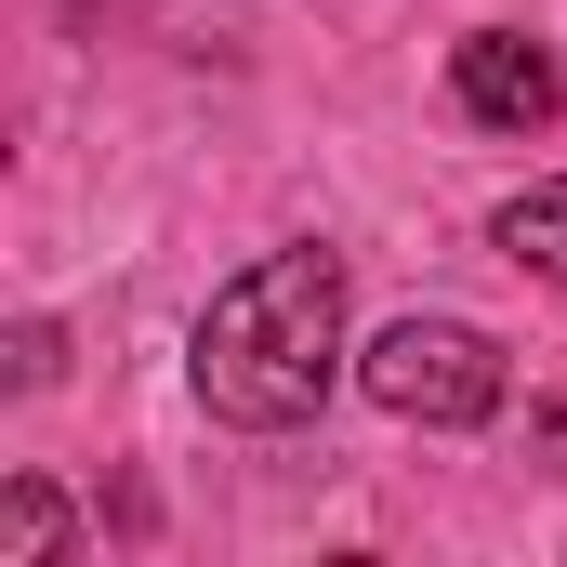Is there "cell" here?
<instances>
[{
	"instance_id": "8992f818",
	"label": "cell",
	"mask_w": 567,
	"mask_h": 567,
	"mask_svg": "<svg viewBox=\"0 0 567 567\" xmlns=\"http://www.w3.org/2000/svg\"><path fill=\"white\" fill-rule=\"evenodd\" d=\"M528 449L555 462V488H567V396H542V410H528Z\"/></svg>"
},
{
	"instance_id": "7a4b0ae2",
	"label": "cell",
	"mask_w": 567,
	"mask_h": 567,
	"mask_svg": "<svg viewBox=\"0 0 567 567\" xmlns=\"http://www.w3.org/2000/svg\"><path fill=\"white\" fill-rule=\"evenodd\" d=\"M357 383H370V410H396V423H423V435H475L515 370H502V343L475 317H383L357 343Z\"/></svg>"
},
{
	"instance_id": "5b68a950",
	"label": "cell",
	"mask_w": 567,
	"mask_h": 567,
	"mask_svg": "<svg viewBox=\"0 0 567 567\" xmlns=\"http://www.w3.org/2000/svg\"><path fill=\"white\" fill-rule=\"evenodd\" d=\"M53 555H66V502L40 475H13L0 488V567H53Z\"/></svg>"
},
{
	"instance_id": "277c9868",
	"label": "cell",
	"mask_w": 567,
	"mask_h": 567,
	"mask_svg": "<svg viewBox=\"0 0 567 567\" xmlns=\"http://www.w3.org/2000/svg\"><path fill=\"white\" fill-rule=\"evenodd\" d=\"M488 238H502L528 278H555V290H567V172H542L528 198H502V225H488Z\"/></svg>"
},
{
	"instance_id": "3957f363",
	"label": "cell",
	"mask_w": 567,
	"mask_h": 567,
	"mask_svg": "<svg viewBox=\"0 0 567 567\" xmlns=\"http://www.w3.org/2000/svg\"><path fill=\"white\" fill-rule=\"evenodd\" d=\"M449 106H462L475 133H542V120L567 106V80H555L542 40H515V27H462V40H449Z\"/></svg>"
},
{
	"instance_id": "6da1fadb",
	"label": "cell",
	"mask_w": 567,
	"mask_h": 567,
	"mask_svg": "<svg viewBox=\"0 0 567 567\" xmlns=\"http://www.w3.org/2000/svg\"><path fill=\"white\" fill-rule=\"evenodd\" d=\"M198 410L238 435H290L317 423V396L343 383V265L303 238V251H265V265H238V278L212 290V317H198Z\"/></svg>"
}]
</instances>
